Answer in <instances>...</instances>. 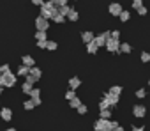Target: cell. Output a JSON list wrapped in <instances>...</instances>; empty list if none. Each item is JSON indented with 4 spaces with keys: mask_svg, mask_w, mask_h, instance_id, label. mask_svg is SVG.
Instances as JSON below:
<instances>
[{
    "mask_svg": "<svg viewBox=\"0 0 150 131\" xmlns=\"http://www.w3.org/2000/svg\"><path fill=\"white\" fill-rule=\"evenodd\" d=\"M57 13H58V7L55 6L53 0H48V2H44V4L41 6V16L46 18V20H51Z\"/></svg>",
    "mask_w": 150,
    "mask_h": 131,
    "instance_id": "obj_1",
    "label": "cell"
},
{
    "mask_svg": "<svg viewBox=\"0 0 150 131\" xmlns=\"http://www.w3.org/2000/svg\"><path fill=\"white\" fill-rule=\"evenodd\" d=\"M41 76H42V71L34 66V68H30V73H28V76L25 78V82H28V83H32V85H34L35 82H39V80H41Z\"/></svg>",
    "mask_w": 150,
    "mask_h": 131,
    "instance_id": "obj_2",
    "label": "cell"
},
{
    "mask_svg": "<svg viewBox=\"0 0 150 131\" xmlns=\"http://www.w3.org/2000/svg\"><path fill=\"white\" fill-rule=\"evenodd\" d=\"M14 83H16V75L14 73L2 75V87H14Z\"/></svg>",
    "mask_w": 150,
    "mask_h": 131,
    "instance_id": "obj_3",
    "label": "cell"
},
{
    "mask_svg": "<svg viewBox=\"0 0 150 131\" xmlns=\"http://www.w3.org/2000/svg\"><path fill=\"white\" fill-rule=\"evenodd\" d=\"M48 27H50V23H48V20L46 18H42L41 14L35 18V28L39 30V32H46L48 30Z\"/></svg>",
    "mask_w": 150,
    "mask_h": 131,
    "instance_id": "obj_4",
    "label": "cell"
},
{
    "mask_svg": "<svg viewBox=\"0 0 150 131\" xmlns=\"http://www.w3.org/2000/svg\"><path fill=\"white\" fill-rule=\"evenodd\" d=\"M108 39H110V32L106 30V32H101V34H97L96 36V44L99 46V48H103V46H106V43H108Z\"/></svg>",
    "mask_w": 150,
    "mask_h": 131,
    "instance_id": "obj_5",
    "label": "cell"
},
{
    "mask_svg": "<svg viewBox=\"0 0 150 131\" xmlns=\"http://www.w3.org/2000/svg\"><path fill=\"white\" fill-rule=\"evenodd\" d=\"M106 50L108 51H111V53H120V41H117V39H108V43H106Z\"/></svg>",
    "mask_w": 150,
    "mask_h": 131,
    "instance_id": "obj_6",
    "label": "cell"
},
{
    "mask_svg": "<svg viewBox=\"0 0 150 131\" xmlns=\"http://www.w3.org/2000/svg\"><path fill=\"white\" fill-rule=\"evenodd\" d=\"M132 115L138 117V119H143V117L146 115V106H143V105H134V106H132Z\"/></svg>",
    "mask_w": 150,
    "mask_h": 131,
    "instance_id": "obj_7",
    "label": "cell"
},
{
    "mask_svg": "<svg viewBox=\"0 0 150 131\" xmlns=\"http://www.w3.org/2000/svg\"><path fill=\"white\" fill-rule=\"evenodd\" d=\"M108 11H110V14H111V16H120L124 9H122V6H120L118 2H113V4H110Z\"/></svg>",
    "mask_w": 150,
    "mask_h": 131,
    "instance_id": "obj_8",
    "label": "cell"
},
{
    "mask_svg": "<svg viewBox=\"0 0 150 131\" xmlns=\"http://www.w3.org/2000/svg\"><path fill=\"white\" fill-rule=\"evenodd\" d=\"M103 98H106L108 99V103H110V106L113 108V106H117L118 103H120V96H113V94H110V92H104L103 94Z\"/></svg>",
    "mask_w": 150,
    "mask_h": 131,
    "instance_id": "obj_9",
    "label": "cell"
},
{
    "mask_svg": "<svg viewBox=\"0 0 150 131\" xmlns=\"http://www.w3.org/2000/svg\"><path fill=\"white\" fill-rule=\"evenodd\" d=\"M0 119L6 120V122H9L13 119V110L11 108H0Z\"/></svg>",
    "mask_w": 150,
    "mask_h": 131,
    "instance_id": "obj_10",
    "label": "cell"
},
{
    "mask_svg": "<svg viewBox=\"0 0 150 131\" xmlns=\"http://www.w3.org/2000/svg\"><path fill=\"white\" fill-rule=\"evenodd\" d=\"M81 39H83V43H85V44H88V43H92V41L96 39V36H94V32L87 30V32H81Z\"/></svg>",
    "mask_w": 150,
    "mask_h": 131,
    "instance_id": "obj_11",
    "label": "cell"
},
{
    "mask_svg": "<svg viewBox=\"0 0 150 131\" xmlns=\"http://www.w3.org/2000/svg\"><path fill=\"white\" fill-rule=\"evenodd\" d=\"M80 85H81V80H80L78 76H72V78L69 80V89H71V90H76Z\"/></svg>",
    "mask_w": 150,
    "mask_h": 131,
    "instance_id": "obj_12",
    "label": "cell"
},
{
    "mask_svg": "<svg viewBox=\"0 0 150 131\" xmlns=\"http://www.w3.org/2000/svg\"><path fill=\"white\" fill-rule=\"evenodd\" d=\"M21 62H23V66H28V68H34V66H35V60H34V57H30V55H23Z\"/></svg>",
    "mask_w": 150,
    "mask_h": 131,
    "instance_id": "obj_13",
    "label": "cell"
},
{
    "mask_svg": "<svg viewBox=\"0 0 150 131\" xmlns=\"http://www.w3.org/2000/svg\"><path fill=\"white\" fill-rule=\"evenodd\" d=\"M87 51H88L90 55H94V53H97V51H99V46L96 44V41H92V43H88V44H87Z\"/></svg>",
    "mask_w": 150,
    "mask_h": 131,
    "instance_id": "obj_14",
    "label": "cell"
},
{
    "mask_svg": "<svg viewBox=\"0 0 150 131\" xmlns=\"http://www.w3.org/2000/svg\"><path fill=\"white\" fill-rule=\"evenodd\" d=\"M28 73H30V68H28V66H20V68H18V76H28Z\"/></svg>",
    "mask_w": 150,
    "mask_h": 131,
    "instance_id": "obj_15",
    "label": "cell"
},
{
    "mask_svg": "<svg viewBox=\"0 0 150 131\" xmlns=\"http://www.w3.org/2000/svg\"><path fill=\"white\" fill-rule=\"evenodd\" d=\"M78 18H80L78 11L72 7V9H71V13H69V16H67V20H69V21H78Z\"/></svg>",
    "mask_w": 150,
    "mask_h": 131,
    "instance_id": "obj_16",
    "label": "cell"
},
{
    "mask_svg": "<svg viewBox=\"0 0 150 131\" xmlns=\"http://www.w3.org/2000/svg\"><path fill=\"white\" fill-rule=\"evenodd\" d=\"M118 18H120V21H122V23H127V21H129V20H131V13H129V11H125V9H124V11H122V14H120V16H118Z\"/></svg>",
    "mask_w": 150,
    "mask_h": 131,
    "instance_id": "obj_17",
    "label": "cell"
},
{
    "mask_svg": "<svg viewBox=\"0 0 150 131\" xmlns=\"http://www.w3.org/2000/svg\"><path fill=\"white\" fill-rule=\"evenodd\" d=\"M131 44L129 43H120V53H131Z\"/></svg>",
    "mask_w": 150,
    "mask_h": 131,
    "instance_id": "obj_18",
    "label": "cell"
},
{
    "mask_svg": "<svg viewBox=\"0 0 150 131\" xmlns=\"http://www.w3.org/2000/svg\"><path fill=\"white\" fill-rule=\"evenodd\" d=\"M32 89H34V85H32V83H28V82H25V83L21 85L23 94H30V92H32Z\"/></svg>",
    "mask_w": 150,
    "mask_h": 131,
    "instance_id": "obj_19",
    "label": "cell"
},
{
    "mask_svg": "<svg viewBox=\"0 0 150 131\" xmlns=\"http://www.w3.org/2000/svg\"><path fill=\"white\" fill-rule=\"evenodd\" d=\"M108 92H110V94H113V96H120V94H122V87H120V85H113Z\"/></svg>",
    "mask_w": 150,
    "mask_h": 131,
    "instance_id": "obj_20",
    "label": "cell"
},
{
    "mask_svg": "<svg viewBox=\"0 0 150 131\" xmlns=\"http://www.w3.org/2000/svg\"><path fill=\"white\" fill-rule=\"evenodd\" d=\"M71 9H72L71 6H64V7H60V9H58V13H60L62 16H65V18H67V16H69V13H71Z\"/></svg>",
    "mask_w": 150,
    "mask_h": 131,
    "instance_id": "obj_21",
    "label": "cell"
},
{
    "mask_svg": "<svg viewBox=\"0 0 150 131\" xmlns=\"http://www.w3.org/2000/svg\"><path fill=\"white\" fill-rule=\"evenodd\" d=\"M101 119H104V120H110V119H111V110H110V108H106V110H101Z\"/></svg>",
    "mask_w": 150,
    "mask_h": 131,
    "instance_id": "obj_22",
    "label": "cell"
},
{
    "mask_svg": "<svg viewBox=\"0 0 150 131\" xmlns=\"http://www.w3.org/2000/svg\"><path fill=\"white\" fill-rule=\"evenodd\" d=\"M69 105H71V108H76V110H78V108L81 106V101H80L78 98H74V99H71V101H69Z\"/></svg>",
    "mask_w": 150,
    "mask_h": 131,
    "instance_id": "obj_23",
    "label": "cell"
},
{
    "mask_svg": "<svg viewBox=\"0 0 150 131\" xmlns=\"http://www.w3.org/2000/svg\"><path fill=\"white\" fill-rule=\"evenodd\" d=\"M23 108H25V110H34V108H35V103H34L32 99H27V101L23 103Z\"/></svg>",
    "mask_w": 150,
    "mask_h": 131,
    "instance_id": "obj_24",
    "label": "cell"
},
{
    "mask_svg": "<svg viewBox=\"0 0 150 131\" xmlns=\"http://www.w3.org/2000/svg\"><path fill=\"white\" fill-rule=\"evenodd\" d=\"M106 108H111V106H110L108 99H106V98H103V99L99 101V110H106Z\"/></svg>",
    "mask_w": 150,
    "mask_h": 131,
    "instance_id": "obj_25",
    "label": "cell"
},
{
    "mask_svg": "<svg viewBox=\"0 0 150 131\" xmlns=\"http://www.w3.org/2000/svg\"><path fill=\"white\" fill-rule=\"evenodd\" d=\"M139 58H141V62H143V64H148V62H150V53H148V51H141Z\"/></svg>",
    "mask_w": 150,
    "mask_h": 131,
    "instance_id": "obj_26",
    "label": "cell"
},
{
    "mask_svg": "<svg viewBox=\"0 0 150 131\" xmlns=\"http://www.w3.org/2000/svg\"><path fill=\"white\" fill-rule=\"evenodd\" d=\"M51 20H53L55 23H64V21H65V16H62L60 13H57V14H55V16H53Z\"/></svg>",
    "mask_w": 150,
    "mask_h": 131,
    "instance_id": "obj_27",
    "label": "cell"
},
{
    "mask_svg": "<svg viewBox=\"0 0 150 131\" xmlns=\"http://www.w3.org/2000/svg\"><path fill=\"white\" fill-rule=\"evenodd\" d=\"M35 39L37 41H48V36H46V32H35Z\"/></svg>",
    "mask_w": 150,
    "mask_h": 131,
    "instance_id": "obj_28",
    "label": "cell"
},
{
    "mask_svg": "<svg viewBox=\"0 0 150 131\" xmlns=\"http://www.w3.org/2000/svg\"><path fill=\"white\" fill-rule=\"evenodd\" d=\"M46 50H50V51L57 50V41H51V39H48V43H46Z\"/></svg>",
    "mask_w": 150,
    "mask_h": 131,
    "instance_id": "obj_29",
    "label": "cell"
},
{
    "mask_svg": "<svg viewBox=\"0 0 150 131\" xmlns=\"http://www.w3.org/2000/svg\"><path fill=\"white\" fill-rule=\"evenodd\" d=\"M7 73H11V66L9 64L0 66V75H7Z\"/></svg>",
    "mask_w": 150,
    "mask_h": 131,
    "instance_id": "obj_30",
    "label": "cell"
},
{
    "mask_svg": "<svg viewBox=\"0 0 150 131\" xmlns=\"http://www.w3.org/2000/svg\"><path fill=\"white\" fill-rule=\"evenodd\" d=\"M74 98H76V92L69 89V90L65 92V99H67V101H71V99H74Z\"/></svg>",
    "mask_w": 150,
    "mask_h": 131,
    "instance_id": "obj_31",
    "label": "cell"
},
{
    "mask_svg": "<svg viewBox=\"0 0 150 131\" xmlns=\"http://www.w3.org/2000/svg\"><path fill=\"white\" fill-rule=\"evenodd\" d=\"M134 96H136V98H138V99H143V98H145V96H146V92H145V89H138V90H136V94H134Z\"/></svg>",
    "mask_w": 150,
    "mask_h": 131,
    "instance_id": "obj_32",
    "label": "cell"
},
{
    "mask_svg": "<svg viewBox=\"0 0 150 131\" xmlns=\"http://www.w3.org/2000/svg\"><path fill=\"white\" fill-rule=\"evenodd\" d=\"M139 7H143V0H132V9H139Z\"/></svg>",
    "mask_w": 150,
    "mask_h": 131,
    "instance_id": "obj_33",
    "label": "cell"
},
{
    "mask_svg": "<svg viewBox=\"0 0 150 131\" xmlns=\"http://www.w3.org/2000/svg\"><path fill=\"white\" fill-rule=\"evenodd\" d=\"M55 2V6L60 9V7H64V6H67V0H53Z\"/></svg>",
    "mask_w": 150,
    "mask_h": 131,
    "instance_id": "obj_34",
    "label": "cell"
},
{
    "mask_svg": "<svg viewBox=\"0 0 150 131\" xmlns=\"http://www.w3.org/2000/svg\"><path fill=\"white\" fill-rule=\"evenodd\" d=\"M110 37L118 41V37H120V30H111V32H110Z\"/></svg>",
    "mask_w": 150,
    "mask_h": 131,
    "instance_id": "obj_35",
    "label": "cell"
},
{
    "mask_svg": "<svg viewBox=\"0 0 150 131\" xmlns=\"http://www.w3.org/2000/svg\"><path fill=\"white\" fill-rule=\"evenodd\" d=\"M136 13H138V14H139V16H145V14H146V13H148V9H146V7H145V6H143V7H139V9H138V11H136Z\"/></svg>",
    "mask_w": 150,
    "mask_h": 131,
    "instance_id": "obj_36",
    "label": "cell"
},
{
    "mask_svg": "<svg viewBox=\"0 0 150 131\" xmlns=\"http://www.w3.org/2000/svg\"><path fill=\"white\" fill-rule=\"evenodd\" d=\"M87 112H88V108H87V106H85V105H81V106H80V108H78V113H80V115H85V113H87Z\"/></svg>",
    "mask_w": 150,
    "mask_h": 131,
    "instance_id": "obj_37",
    "label": "cell"
},
{
    "mask_svg": "<svg viewBox=\"0 0 150 131\" xmlns=\"http://www.w3.org/2000/svg\"><path fill=\"white\" fill-rule=\"evenodd\" d=\"M44 2H46V0H32V4H34V6H39V7H41Z\"/></svg>",
    "mask_w": 150,
    "mask_h": 131,
    "instance_id": "obj_38",
    "label": "cell"
},
{
    "mask_svg": "<svg viewBox=\"0 0 150 131\" xmlns=\"http://www.w3.org/2000/svg\"><path fill=\"white\" fill-rule=\"evenodd\" d=\"M46 43H48V41H37V46L42 48V50H46Z\"/></svg>",
    "mask_w": 150,
    "mask_h": 131,
    "instance_id": "obj_39",
    "label": "cell"
},
{
    "mask_svg": "<svg viewBox=\"0 0 150 131\" xmlns=\"http://www.w3.org/2000/svg\"><path fill=\"white\" fill-rule=\"evenodd\" d=\"M132 131H146L145 127H139V126H132Z\"/></svg>",
    "mask_w": 150,
    "mask_h": 131,
    "instance_id": "obj_40",
    "label": "cell"
},
{
    "mask_svg": "<svg viewBox=\"0 0 150 131\" xmlns=\"http://www.w3.org/2000/svg\"><path fill=\"white\" fill-rule=\"evenodd\" d=\"M115 131H125V129H124V127H122V126H118V127H117V129H115Z\"/></svg>",
    "mask_w": 150,
    "mask_h": 131,
    "instance_id": "obj_41",
    "label": "cell"
},
{
    "mask_svg": "<svg viewBox=\"0 0 150 131\" xmlns=\"http://www.w3.org/2000/svg\"><path fill=\"white\" fill-rule=\"evenodd\" d=\"M6 131H18V129H14V127H7Z\"/></svg>",
    "mask_w": 150,
    "mask_h": 131,
    "instance_id": "obj_42",
    "label": "cell"
},
{
    "mask_svg": "<svg viewBox=\"0 0 150 131\" xmlns=\"http://www.w3.org/2000/svg\"><path fill=\"white\" fill-rule=\"evenodd\" d=\"M2 92H4V87H2V85H0V94H2Z\"/></svg>",
    "mask_w": 150,
    "mask_h": 131,
    "instance_id": "obj_43",
    "label": "cell"
},
{
    "mask_svg": "<svg viewBox=\"0 0 150 131\" xmlns=\"http://www.w3.org/2000/svg\"><path fill=\"white\" fill-rule=\"evenodd\" d=\"M0 85H2V75H0Z\"/></svg>",
    "mask_w": 150,
    "mask_h": 131,
    "instance_id": "obj_44",
    "label": "cell"
},
{
    "mask_svg": "<svg viewBox=\"0 0 150 131\" xmlns=\"http://www.w3.org/2000/svg\"><path fill=\"white\" fill-rule=\"evenodd\" d=\"M148 87H150V78H148Z\"/></svg>",
    "mask_w": 150,
    "mask_h": 131,
    "instance_id": "obj_45",
    "label": "cell"
},
{
    "mask_svg": "<svg viewBox=\"0 0 150 131\" xmlns=\"http://www.w3.org/2000/svg\"><path fill=\"white\" fill-rule=\"evenodd\" d=\"M103 131H104V129H103Z\"/></svg>",
    "mask_w": 150,
    "mask_h": 131,
    "instance_id": "obj_46",
    "label": "cell"
}]
</instances>
